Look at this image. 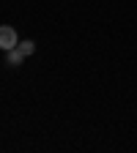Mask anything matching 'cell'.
<instances>
[{"label":"cell","mask_w":137,"mask_h":153,"mask_svg":"<svg viewBox=\"0 0 137 153\" xmlns=\"http://www.w3.org/2000/svg\"><path fill=\"white\" fill-rule=\"evenodd\" d=\"M22 60H25V55L19 52V47H14V49H8V52H6V63H8V66H14V68H16V66H22Z\"/></svg>","instance_id":"obj_2"},{"label":"cell","mask_w":137,"mask_h":153,"mask_svg":"<svg viewBox=\"0 0 137 153\" xmlns=\"http://www.w3.org/2000/svg\"><path fill=\"white\" fill-rule=\"evenodd\" d=\"M16 47H19V52H22V55H25V57H28V55H33V52H36V44H33V41H19V44H16Z\"/></svg>","instance_id":"obj_3"},{"label":"cell","mask_w":137,"mask_h":153,"mask_svg":"<svg viewBox=\"0 0 137 153\" xmlns=\"http://www.w3.org/2000/svg\"><path fill=\"white\" fill-rule=\"evenodd\" d=\"M16 44H19L16 30H14L11 25H0V49H3V52H8V49H14Z\"/></svg>","instance_id":"obj_1"}]
</instances>
